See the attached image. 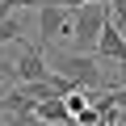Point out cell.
<instances>
[{"instance_id": "obj_5", "label": "cell", "mask_w": 126, "mask_h": 126, "mask_svg": "<svg viewBox=\"0 0 126 126\" xmlns=\"http://www.w3.org/2000/svg\"><path fill=\"white\" fill-rule=\"evenodd\" d=\"M97 59H118L122 67H126V38H122V30L113 21H105L101 38H97Z\"/></svg>"}, {"instance_id": "obj_6", "label": "cell", "mask_w": 126, "mask_h": 126, "mask_svg": "<svg viewBox=\"0 0 126 126\" xmlns=\"http://www.w3.org/2000/svg\"><path fill=\"white\" fill-rule=\"evenodd\" d=\"M34 118H38L42 126H72V113H67V105H63V97L38 101V105H34Z\"/></svg>"}, {"instance_id": "obj_10", "label": "cell", "mask_w": 126, "mask_h": 126, "mask_svg": "<svg viewBox=\"0 0 126 126\" xmlns=\"http://www.w3.org/2000/svg\"><path fill=\"white\" fill-rule=\"evenodd\" d=\"M13 4H17V9H42L46 0H13Z\"/></svg>"}, {"instance_id": "obj_7", "label": "cell", "mask_w": 126, "mask_h": 126, "mask_svg": "<svg viewBox=\"0 0 126 126\" xmlns=\"http://www.w3.org/2000/svg\"><path fill=\"white\" fill-rule=\"evenodd\" d=\"M21 38H25V25H21V17H17V13L0 17V46H4V42H21Z\"/></svg>"}, {"instance_id": "obj_8", "label": "cell", "mask_w": 126, "mask_h": 126, "mask_svg": "<svg viewBox=\"0 0 126 126\" xmlns=\"http://www.w3.org/2000/svg\"><path fill=\"white\" fill-rule=\"evenodd\" d=\"M4 126H42V122H38L34 113H13V118H9Z\"/></svg>"}, {"instance_id": "obj_11", "label": "cell", "mask_w": 126, "mask_h": 126, "mask_svg": "<svg viewBox=\"0 0 126 126\" xmlns=\"http://www.w3.org/2000/svg\"><path fill=\"white\" fill-rule=\"evenodd\" d=\"M0 126H4V122H0Z\"/></svg>"}, {"instance_id": "obj_2", "label": "cell", "mask_w": 126, "mask_h": 126, "mask_svg": "<svg viewBox=\"0 0 126 126\" xmlns=\"http://www.w3.org/2000/svg\"><path fill=\"white\" fill-rule=\"evenodd\" d=\"M109 21V4H80L72 9V34L63 50H76V55H97V38Z\"/></svg>"}, {"instance_id": "obj_3", "label": "cell", "mask_w": 126, "mask_h": 126, "mask_svg": "<svg viewBox=\"0 0 126 126\" xmlns=\"http://www.w3.org/2000/svg\"><path fill=\"white\" fill-rule=\"evenodd\" d=\"M0 72H4L13 84H34V80H42L50 67H46L42 46H21V55H17L13 63H0Z\"/></svg>"}, {"instance_id": "obj_4", "label": "cell", "mask_w": 126, "mask_h": 126, "mask_svg": "<svg viewBox=\"0 0 126 126\" xmlns=\"http://www.w3.org/2000/svg\"><path fill=\"white\" fill-rule=\"evenodd\" d=\"M38 30H42V50H46V46H67V34H72V9L42 4V9H38Z\"/></svg>"}, {"instance_id": "obj_1", "label": "cell", "mask_w": 126, "mask_h": 126, "mask_svg": "<svg viewBox=\"0 0 126 126\" xmlns=\"http://www.w3.org/2000/svg\"><path fill=\"white\" fill-rule=\"evenodd\" d=\"M42 55H46V67L55 76H63V80H72L76 88H101V93L113 88L105 80V72H101L97 55H76V50H63V46H46Z\"/></svg>"}, {"instance_id": "obj_9", "label": "cell", "mask_w": 126, "mask_h": 126, "mask_svg": "<svg viewBox=\"0 0 126 126\" xmlns=\"http://www.w3.org/2000/svg\"><path fill=\"white\" fill-rule=\"evenodd\" d=\"M109 97H113V109H126V84H118V88H109Z\"/></svg>"}]
</instances>
